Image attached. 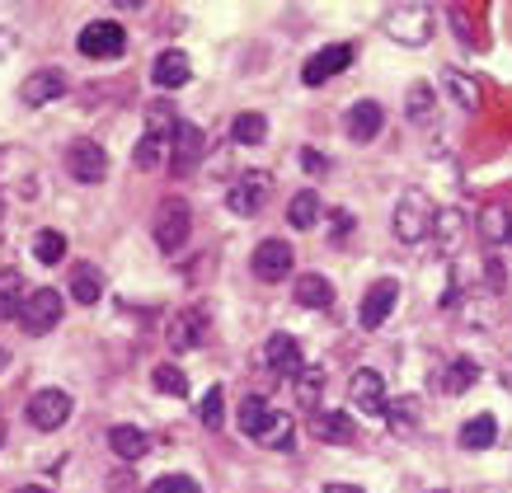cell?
I'll return each mask as SVG.
<instances>
[{"label":"cell","instance_id":"6da1fadb","mask_svg":"<svg viewBox=\"0 0 512 493\" xmlns=\"http://www.w3.org/2000/svg\"><path fill=\"white\" fill-rule=\"evenodd\" d=\"M386 38L400 47H423L433 38V10L423 5V0H400V5H390L386 10Z\"/></svg>","mask_w":512,"mask_h":493},{"label":"cell","instance_id":"7a4b0ae2","mask_svg":"<svg viewBox=\"0 0 512 493\" xmlns=\"http://www.w3.org/2000/svg\"><path fill=\"white\" fill-rule=\"evenodd\" d=\"M433 221H437V207L433 198L423 193V188H404L400 202H395V235H400L404 245H419L423 235H433Z\"/></svg>","mask_w":512,"mask_h":493},{"label":"cell","instance_id":"3957f363","mask_svg":"<svg viewBox=\"0 0 512 493\" xmlns=\"http://www.w3.org/2000/svg\"><path fill=\"white\" fill-rule=\"evenodd\" d=\"M188 231H193V212H188L184 198H165L156 212V245L165 249V254H179L188 240Z\"/></svg>","mask_w":512,"mask_h":493},{"label":"cell","instance_id":"277c9868","mask_svg":"<svg viewBox=\"0 0 512 493\" xmlns=\"http://www.w3.org/2000/svg\"><path fill=\"white\" fill-rule=\"evenodd\" d=\"M66 174L76 184H104L109 179V151L99 141H71L66 146Z\"/></svg>","mask_w":512,"mask_h":493},{"label":"cell","instance_id":"5b68a950","mask_svg":"<svg viewBox=\"0 0 512 493\" xmlns=\"http://www.w3.org/2000/svg\"><path fill=\"white\" fill-rule=\"evenodd\" d=\"M38 160H33L24 146H5L0 151V188H10V193H19V198H33L38 193Z\"/></svg>","mask_w":512,"mask_h":493},{"label":"cell","instance_id":"8992f818","mask_svg":"<svg viewBox=\"0 0 512 493\" xmlns=\"http://www.w3.org/2000/svg\"><path fill=\"white\" fill-rule=\"evenodd\" d=\"M76 47L85 52V57H99V62H109V57H123L127 29H123V24H113V19H94V24H85V29H80Z\"/></svg>","mask_w":512,"mask_h":493},{"label":"cell","instance_id":"52a82bcc","mask_svg":"<svg viewBox=\"0 0 512 493\" xmlns=\"http://www.w3.org/2000/svg\"><path fill=\"white\" fill-rule=\"evenodd\" d=\"M268 193H273V179H268L264 170H245L231 188H226V207H231L235 216H259Z\"/></svg>","mask_w":512,"mask_h":493},{"label":"cell","instance_id":"ba28073f","mask_svg":"<svg viewBox=\"0 0 512 493\" xmlns=\"http://www.w3.org/2000/svg\"><path fill=\"white\" fill-rule=\"evenodd\" d=\"M202 155H207V137H202V127L193 123H179L170 137V174L188 179V174L202 165Z\"/></svg>","mask_w":512,"mask_h":493},{"label":"cell","instance_id":"9c48e42d","mask_svg":"<svg viewBox=\"0 0 512 493\" xmlns=\"http://www.w3.org/2000/svg\"><path fill=\"white\" fill-rule=\"evenodd\" d=\"M62 310H66L62 292H52V287H33L29 301H24V310H19V324H24L29 334H47L52 324L62 320Z\"/></svg>","mask_w":512,"mask_h":493},{"label":"cell","instance_id":"30bf717a","mask_svg":"<svg viewBox=\"0 0 512 493\" xmlns=\"http://www.w3.org/2000/svg\"><path fill=\"white\" fill-rule=\"evenodd\" d=\"M24 414L38 432H57L71 418V395L66 390H33V400L24 404Z\"/></svg>","mask_w":512,"mask_h":493},{"label":"cell","instance_id":"8fae6325","mask_svg":"<svg viewBox=\"0 0 512 493\" xmlns=\"http://www.w3.org/2000/svg\"><path fill=\"white\" fill-rule=\"evenodd\" d=\"M353 57H357V47L353 43H329V47H320L311 62L301 66V80L306 85H325V80H334L343 71V66H353Z\"/></svg>","mask_w":512,"mask_h":493},{"label":"cell","instance_id":"7c38bea8","mask_svg":"<svg viewBox=\"0 0 512 493\" xmlns=\"http://www.w3.org/2000/svg\"><path fill=\"white\" fill-rule=\"evenodd\" d=\"M395 301H400V282H395V278L372 282V287H367V296H362V310H357L362 329H381V324L390 320Z\"/></svg>","mask_w":512,"mask_h":493},{"label":"cell","instance_id":"4fadbf2b","mask_svg":"<svg viewBox=\"0 0 512 493\" xmlns=\"http://www.w3.org/2000/svg\"><path fill=\"white\" fill-rule=\"evenodd\" d=\"M296 268V249L287 240H264L254 249V278L259 282H282Z\"/></svg>","mask_w":512,"mask_h":493},{"label":"cell","instance_id":"5bb4252c","mask_svg":"<svg viewBox=\"0 0 512 493\" xmlns=\"http://www.w3.org/2000/svg\"><path fill=\"white\" fill-rule=\"evenodd\" d=\"M311 432L329 447H353L357 442V428H353V414L343 409H315L311 414Z\"/></svg>","mask_w":512,"mask_h":493},{"label":"cell","instance_id":"9a60e30c","mask_svg":"<svg viewBox=\"0 0 512 493\" xmlns=\"http://www.w3.org/2000/svg\"><path fill=\"white\" fill-rule=\"evenodd\" d=\"M348 395H353L357 404V414H367V418H381L386 414V381L376 376V371H353V386H348Z\"/></svg>","mask_w":512,"mask_h":493},{"label":"cell","instance_id":"2e32d148","mask_svg":"<svg viewBox=\"0 0 512 493\" xmlns=\"http://www.w3.org/2000/svg\"><path fill=\"white\" fill-rule=\"evenodd\" d=\"M62 94H66V76L52 71V66H43V71H33V76L19 85V104L43 108V104H52V99H62Z\"/></svg>","mask_w":512,"mask_h":493},{"label":"cell","instance_id":"e0dca14e","mask_svg":"<svg viewBox=\"0 0 512 493\" xmlns=\"http://www.w3.org/2000/svg\"><path fill=\"white\" fill-rule=\"evenodd\" d=\"M207 339V315H202L198 306H188L174 315L170 324V348L174 353H188V348H198V343Z\"/></svg>","mask_w":512,"mask_h":493},{"label":"cell","instance_id":"ac0fdd59","mask_svg":"<svg viewBox=\"0 0 512 493\" xmlns=\"http://www.w3.org/2000/svg\"><path fill=\"white\" fill-rule=\"evenodd\" d=\"M348 137L353 141H376V132L386 127V108L376 104V99H362V104L348 108Z\"/></svg>","mask_w":512,"mask_h":493},{"label":"cell","instance_id":"d6986e66","mask_svg":"<svg viewBox=\"0 0 512 493\" xmlns=\"http://www.w3.org/2000/svg\"><path fill=\"white\" fill-rule=\"evenodd\" d=\"M151 80H156L160 90H179V85L193 80V66H188V57L179 47H170V52H160L156 62H151Z\"/></svg>","mask_w":512,"mask_h":493},{"label":"cell","instance_id":"ffe728a7","mask_svg":"<svg viewBox=\"0 0 512 493\" xmlns=\"http://www.w3.org/2000/svg\"><path fill=\"white\" fill-rule=\"evenodd\" d=\"M109 447H113L118 461L132 465V461H141V456L151 451V437H146L141 428H132V423H118V428H109Z\"/></svg>","mask_w":512,"mask_h":493},{"label":"cell","instance_id":"44dd1931","mask_svg":"<svg viewBox=\"0 0 512 493\" xmlns=\"http://www.w3.org/2000/svg\"><path fill=\"white\" fill-rule=\"evenodd\" d=\"M264 362L278 371V376H296V371L306 367V362H301V348H296V339H287V334H273V339L264 343Z\"/></svg>","mask_w":512,"mask_h":493},{"label":"cell","instance_id":"7402d4cb","mask_svg":"<svg viewBox=\"0 0 512 493\" xmlns=\"http://www.w3.org/2000/svg\"><path fill=\"white\" fill-rule=\"evenodd\" d=\"M296 306L329 310L334 306V282L320 278V273H301V278H296Z\"/></svg>","mask_w":512,"mask_h":493},{"label":"cell","instance_id":"603a6c76","mask_svg":"<svg viewBox=\"0 0 512 493\" xmlns=\"http://www.w3.org/2000/svg\"><path fill=\"white\" fill-rule=\"evenodd\" d=\"M480 240L489 249H498V245H508L512 240V216H508L503 202H489V207L480 212Z\"/></svg>","mask_w":512,"mask_h":493},{"label":"cell","instance_id":"cb8c5ba5","mask_svg":"<svg viewBox=\"0 0 512 493\" xmlns=\"http://www.w3.org/2000/svg\"><path fill=\"white\" fill-rule=\"evenodd\" d=\"M66 292L76 296L80 306H94V301H104V273L94 268V263H76L71 268V287Z\"/></svg>","mask_w":512,"mask_h":493},{"label":"cell","instance_id":"d4e9b609","mask_svg":"<svg viewBox=\"0 0 512 493\" xmlns=\"http://www.w3.org/2000/svg\"><path fill=\"white\" fill-rule=\"evenodd\" d=\"M461 235H466V212H456V207H447V212H437V221H433V240H437V249L442 254H456L461 249Z\"/></svg>","mask_w":512,"mask_h":493},{"label":"cell","instance_id":"484cf974","mask_svg":"<svg viewBox=\"0 0 512 493\" xmlns=\"http://www.w3.org/2000/svg\"><path fill=\"white\" fill-rule=\"evenodd\" d=\"M404 113H409V123H433L437 118V90L428 85V80H414L409 85V94H404Z\"/></svg>","mask_w":512,"mask_h":493},{"label":"cell","instance_id":"4316f807","mask_svg":"<svg viewBox=\"0 0 512 493\" xmlns=\"http://www.w3.org/2000/svg\"><path fill=\"white\" fill-rule=\"evenodd\" d=\"M29 301V287H24V273L19 268H5L0 273V320H15Z\"/></svg>","mask_w":512,"mask_h":493},{"label":"cell","instance_id":"83f0119b","mask_svg":"<svg viewBox=\"0 0 512 493\" xmlns=\"http://www.w3.org/2000/svg\"><path fill=\"white\" fill-rule=\"evenodd\" d=\"M320 212H325V202H320L315 188H301V193L287 202V221H292L296 231H311L315 221H320Z\"/></svg>","mask_w":512,"mask_h":493},{"label":"cell","instance_id":"f1b7e54d","mask_svg":"<svg viewBox=\"0 0 512 493\" xmlns=\"http://www.w3.org/2000/svg\"><path fill=\"white\" fill-rule=\"evenodd\" d=\"M292 437H296L292 414H278V409H273V418L264 423V432H259L254 442H259V447H268V451H292V447H296Z\"/></svg>","mask_w":512,"mask_h":493},{"label":"cell","instance_id":"f546056e","mask_svg":"<svg viewBox=\"0 0 512 493\" xmlns=\"http://www.w3.org/2000/svg\"><path fill=\"white\" fill-rule=\"evenodd\" d=\"M447 90H451V99L461 108H480L484 104V94H480V80L475 76H466V71H456V66H447Z\"/></svg>","mask_w":512,"mask_h":493},{"label":"cell","instance_id":"4dcf8cb0","mask_svg":"<svg viewBox=\"0 0 512 493\" xmlns=\"http://www.w3.org/2000/svg\"><path fill=\"white\" fill-rule=\"evenodd\" d=\"M494 437H498L494 414H480V418H470L466 428H461V447L466 451H489L494 447Z\"/></svg>","mask_w":512,"mask_h":493},{"label":"cell","instance_id":"1f68e13d","mask_svg":"<svg viewBox=\"0 0 512 493\" xmlns=\"http://www.w3.org/2000/svg\"><path fill=\"white\" fill-rule=\"evenodd\" d=\"M419 414H423L419 395H400V400H390V409H386L390 432H414L419 428Z\"/></svg>","mask_w":512,"mask_h":493},{"label":"cell","instance_id":"d6a6232c","mask_svg":"<svg viewBox=\"0 0 512 493\" xmlns=\"http://www.w3.org/2000/svg\"><path fill=\"white\" fill-rule=\"evenodd\" d=\"M231 137L235 146H259V141H268V118L264 113H240L231 123Z\"/></svg>","mask_w":512,"mask_h":493},{"label":"cell","instance_id":"836d02e7","mask_svg":"<svg viewBox=\"0 0 512 493\" xmlns=\"http://www.w3.org/2000/svg\"><path fill=\"white\" fill-rule=\"evenodd\" d=\"M174 127H179V118H174V104H165V99H156V104H146V132L151 137H174Z\"/></svg>","mask_w":512,"mask_h":493},{"label":"cell","instance_id":"e575fe53","mask_svg":"<svg viewBox=\"0 0 512 493\" xmlns=\"http://www.w3.org/2000/svg\"><path fill=\"white\" fill-rule=\"evenodd\" d=\"M132 160H137V170H156V165H165V160H170V141L146 132V137L137 141V155H132Z\"/></svg>","mask_w":512,"mask_h":493},{"label":"cell","instance_id":"d590c367","mask_svg":"<svg viewBox=\"0 0 512 493\" xmlns=\"http://www.w3.org/2000/svg\"><path fill=\"white\" fill-rule=\"evenodd\" d=\"M320 395H325V371H320V367H301V371H296V400L311 404V414H315V404H320Z\"/></svg>","mask_w":512,"mask_h":493},{"label":"cell","instance_id":"8d00e7d4","mask_svg":"<svg viewBox=\"0 0 512 493\" xmlns=\"http://www.w3.org/2000/svg\"><path fill=\"white\" fill-rule=\"evenodd\" d=\"M268 418H273V409H268V400H259V395H249V400L240 404V432H249V437H259Z\"/></svg>","mask_w":512,"mask_h":493},{"label":"cell","instance_id":"74e56055","mask_svg":"<svg viewBox=\"0 0 512 493\" xmlns=\"http://www.w3.org/2000/svg\"><path fill=\"white\" fill-rule=\"evenodd\" d=\"M33 259L38 263H62L66 259V235L62 231H38L33 235Z\"/></svg>","mask_w":512,"mask_h":493},{"label":"cell","instance_id":"f35d334b","mask_svg":"<svg viewBox=\"0 0 512 493\" xmlns=\"http://www.w3.org/2000/svg\"><path fill=\"white\" fill-rule=\"evenodd\" d=\"M475 381H480V367H475L470 357H456L447 367V381H442V386H447V395H461V390H470Z\"/></svg>","mask_w":512,"mask_h":493},{"label":"cell","instance_id":"ab89813d","mask_svg":"<svg viewBox=\"0 0 512 493\" xmlns=\"http://www.w3.org/2000/svg\"><path fill=\"white\" fill-rule=\"evenodd\" d=\"M221 400H226V395H221V386H212L207 395H202V404H198V423L207 432H217L221 423H226V414H221Z\"/></svg>","mask_w":512,"mask_h":493},{"label":"cell","instance_id":"60d3db41","mask_svg":"<svg viewBox=\"0 0 512 493\" xmlns=\"http://www.w3.org/2000/svg\"><path fill=\"white\" fill-rule=\"evenodd\" d=\"M151 381H156V390H165V395H188V376L174 362H160L156 371H151Z\"/></svg>","mask_w":512,"mask_h":493},{"label":"cell","instance_id":"b9f144b4","mask_svg":"<svg viewBox=\"0 0 512 493\" xmlns=\"http://www.w3.org/2000/svg\"><path fill=\"white\" fill-rule=\"evenodd\" d=\"M151 493H198V479L193 475H160V479H151Z\"/></svg>","mask_w":512,"mask_h":493},{"label":"cell","instance_id":"7bdbcfd3","mask_svg":"<svg viewBox=\"0 0 512 493\" xmlns=\"http://www.w3.org/2000/svg\"><path fill=\"white\" fill-rule=\"evenodd\" d=\"M329 216H334V240H348V231H353V212H343L339 207V212H329Z\"/></svg>","mask_w":512,"mask_h":493},{"label":"cell","instance_id":"ee69618b","mask_svg":"<svg viewBox=\"0 0 512 493\" xmlns=\"http://www.w3.org/2000/svg\"><path fill=\"white\" fill-rule=\"evenodd\" d=\"M489 287H494V292H503V287H508V273H503V263H498L494 254H489Z\"/></svg>","mask_w":512,"mask_h":493},{"label":"cell","instance_id":"f6af8a7d","mask_svg":"<svg viewBox=\"0 0 512 493\" xmlns=\"http://www.w3.org/2000/svg\"><path fill=\"white\" fill-rule=\"evenodd\" d=\"M301 165H306L311 174H325V170H329V160H325L320 151H301Z\"/></svg>","mask_w":512,"mask_h":493},{"label":"cell","instance_id":"bcb514c9","mask_svg":"<svg viewBox=\"0 0 512 493\" xmlns=\"http://www.w3.org/2000/svg\"><path fill=\"white\" fill-rule=\"evenodd\" d=\"M113 484H109V493H137V479L132 475H123V470H118V475H109Z\"/></svg>","mask_w":512,"mask_h":493},{"label":"cell","instance_id":"7dc6e473","mask_svg":"<svg viewBox=\"0 0 512 493\" xmlns=\"http://www.w3.org/2000/svg\"><path fill=\"white\" fill-rule=\"evenodd\" d=\"M325 493H362L357 484H325Z\"/></svg>","mask_w":512,"mask_h":493},{"label":"cell","instance_id":"c3c4849f","mask_svg":"<svg viewBox=\"0 0 512 493\" xmlns=\"http://www.w3.org/2000/svg\"><path fill=\"white\" fill-rule=\"evenodd\" d=\"M15 493H52V489H43V484H24V489H15Z\"/></svg>","mask_w":512,"mask_h":493},{"label":"cell","instance_id":"681fc988","mask_svg":"<svg viewBox=\"0 0 512 493\" xmlns=\"http://www.w3.org/2000/svg\"><path fill=\"white\" fill-rule=\"evenodd\" d=\"M5 362H10V357H5V348H0V371H5Z\"/></svg>","mask_w":512,"mask_h":493},{"label":"cell","instance_id":"f907efd6","mask_svg":"<svg viewBox=\"0 0 512 493\" xmlns=\"http://www.w3.org/2000/svg\"><path fill=\"white\" fill-rule=\"evenodd\" d=\"M0 442H5V418H0Z\"/></svg>","mask_w":512,"mask_h":493}]
</instances>
